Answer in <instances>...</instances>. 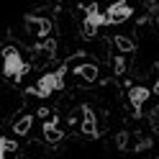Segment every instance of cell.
<instances>
[{
    "label": "cell",
    "mask_w": 159,
    "mask_h": 159,
    "mask_svg": "<svg viewBox=\"0 0 159 159\" xmlns=\"http://www.w3.org/2000/svg\"><path fill=\"white\" fill-rule=\"evenodd\" d=\"M0 72L8 80H13V82H21V77L28 72V64L23 62V57H21V52L16 46L3 49V54H0Z\"/></svg>",
    "instance_id": "cell-1"
},
{
    "label": "cell",
    "mask_w": 159,
    "mask_h": 159,
    "mask_svg": "<svg viewBox=\"0 0 159 159\" xmlns=\"http://www.w3.org/2000/svg\"><path fill=\"white\" fill-rule=\"evenodd\" d=\"M59 87H62V72H52V75H44L34 85V95L46 98V95H52L54 90H59Z\"/></svg>",
    "instance_id": "cell-2"
},
{
    "label": "cell",
    "mask_w": 159,
    "mask_h": 159,
    "mask_svg": "<svg viewBox=\"0 0 159 159\" xmlns=\"http://www.w3.org/2000/svg\"><path fill=\"white\" fill-rule=\"evenodd\" d=\"M131 13H134V8L128 3H113V5H108V11H105V23L108 26L123 23L126 18H131Z\"/></svg>",
    "instance_id": "cell-3"
},
{
    "label": "cell",
    "mask_w": 159,
    "mask_h": 159,
    "mask_svg": "<svg viewBox=\"0 0 159 159\" xmlns=\"http://www.w3.org/2000/svg\"><path fill=\"white\" fill-rule=\"evenodd\" d=\"M98 26H108L105 23V13H100L98 5H87V13H85V36H95Z\"/></svg>",
    "instance_id": "cell-4"
},
{
    "label": "cell",
    "mask_w": 159,
    "mask_h": 159,
    "mask_svg": "<svg viewBox=\"0 0 159 159\" xmlns=\"http://www.w3.org/2000/svg\"><path fill=\"white\" fill-rule=\"evenodd\" d=\"M128 98H131V103H134V108H141L144 105V100L149 98V90L146 87H131V93H128Z\"/></svg>",
    "instance_id": "cell-5"
},
{
    "label": "cell",
    "mask_w": 159,
    "mask_h": 159,
    "mask_svg": "<svg viewBox=\"0 0 159 159\" xmlns=\"http://www.w3.org/2000/svg\"><path fill=\"white\" fill-rule=\"evenodd\" d=\"M28 126H31V116H23L21 121H16V126H13V131L23 136V134H28Z\"/></svg>",
    "instance_id": "cell-6"
},
{
    "label": "cell",
    "mask_w": 159,
    "mask_h": 159,
    "mask_svg": "<svg viewBox=\"0 0 159 159\" xmlns=\"http://www.w3.org/2000/svg\"><path fill=\"white\" fill-rule=\"evenodd\" d=\"M44 136L49 139V141H57V139L62 136V131H59V128H57L54 123H46V126H44Z\"/></svg>",
    "instance_id": "cell-7"
},
{
    "label": "cell",
    "mask_w": 159,
    "mask_h": 159,
    "mask_svg": "<svg viewBox=\"0 0 159 159\" xmlns=\"http://www.w3.org/2000/svg\"><path fill=\"white\" fill-rule=\"evenodd\" d=\"M8 149H13V144L8 141V139H0V159H5V152Z\"/></svg>",
    "instance_id": "cell-8"
},
{
    "label": "cell",
    "mask_w": 159,
    "mask_h": 159,
    "mask_svg": "<svg viewBox=\"0 0 159 159\" xmlns=\"http://www.w3.org/2000/svg\"><path fill=\"white\" fill-rule=\"evenodd\" d=\"M0 139H3V136H0Z\"/></svg>",
    "instance_id": "cell-9"
}]
</instances>
